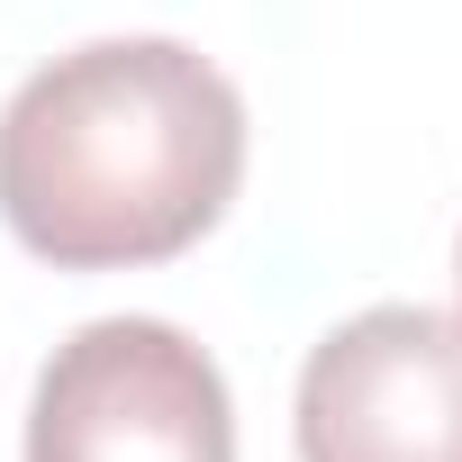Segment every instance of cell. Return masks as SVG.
<instances>
[{
  "instance_id": "3",
  "label": "cell",
  "mask_w": 462,
  "mask_h": 462,
  "mask_svg": "<svg viewBox=\"0 0 462 462\" xmlns=\"http://www.w3.org/2000/svg\"><path fill=\"white\" fill-rule=\"evenodd\" d=\"M300 462H462V318L381 300L300 363Z\"/></svg>"
},
{
  "instance_id": "2",
  "label": "cell",
  "mask_w": 462,
  "mask_h": 462,
  "mask_svg": "<svg viewBox=\"0 0 462 462\" xmlns=\"http://www.w3.org/2000/svg\"><path fill=\"white\" fill-rule=\"evenodd\" d=\"M28 462H236V408L181 327L91 318L37 372Z\"/></svg>"
},
{
  "instance_id": "4",
  "label": "cell",
  "mask_w": 462,
  "mask_h": 462,
  "mask_svg": "<svg viewBox=\"0 0 462 462\" xmlns=\"http://www.w3.org/2000/svg\"><path fill=\"white\" fill-rule=\"evenodd\" d=\"M453 282H462V254H453Z\"/></svg>"
},
{
  "instance_id": "1",
  "label": "cell",
  "mask_w": 462,
  "mask_h": 462,
  "mask_svg": "<svg viewBox=\"0 0 462 462\" xmlns=\"http://www.w3.org/2000/svg\"><path fill=\"white\" fill-rule=\"evenodd\" d=\"M245 181V100L181 37H100L0 109V217L55 273L190 254Z\"/></svg>"
}]
</instances>
